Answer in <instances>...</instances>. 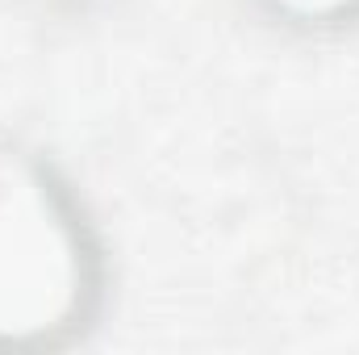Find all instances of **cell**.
I'll return each mask as SVG.
<instances>
[{
    "label": "cell",
    "mask_w": 359,
    "mask_h": 355,
    "mask_svg": "<svg viewBox=\"0 0 359 355\" xmlns=\"http://www.w3.org/2000/svg\"><path fill=\"white\" fill-rule=\"evenodd\" d=\"M84 297V247L46 176L0 151V339L25 343L67 326Z\"/></svg>",
    "instance_id": "1"
},
{
    "label": "cell",
    "mask_w": 359,
    "mask_h": 355,
    "mask_svg": "<svg viewBox=\"0 0 359 355\" xmlns=\"http://www.w3.org/2000/svg\"><path fill=\"white\" fill-rule=\"evenodd\" d=\"M276 4L288 8V13H297V17H330V13L351 8L355 0H276Z\"/></svg>",
    "instance_id": "2"
}]
</instances>
